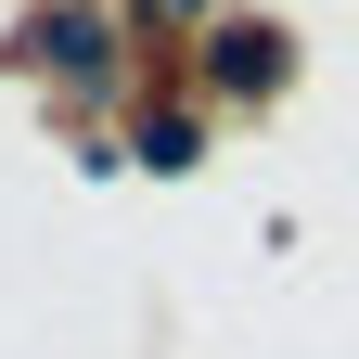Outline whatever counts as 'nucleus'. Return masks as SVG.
<instances>
[{"mask_svg": "<svg viewBox=\"0 0 359 359\" xmlns=\"http://www.w3.org/2000/svg\"><path fill=\"white\" fill-rule=\"evenodd\" d=\"M193 154H205L193 116H142V167H193Z\"/></svg>", "mask_w": 359, "mask_h": 359, "instance_id": "obj_3", "label": "nucleus"}, {"mask_svg": "<svg viewBox=\"0 0 359 359\" xmlns=\"http://www.w3.org/2000/svg\"><path fill=\"white\" fill-rule=\"evenodd\" d=\"M39 52H52L65 77H103V65H116V26L90 13V0H52V13H39Z\"/></svg>", "mask_w": 359, "mask_h": 359, "instance_id": "obj_1", "label": "nucleus"}, {"mask_svg": "<svg viewBox=\"0 0 359 359\" xmlns=\"http://www.w3.org/2000/svg\"><path fill=\"white\" fill-rule=\"evenodd\" d=\"M205 77H231V90H283V39H269V26H218V39H205Z\"/></svg>", "mask_w": 359, "mask_h": 359, "instance_id": "obj_2", "label": "nucleus"}]
</instances>
